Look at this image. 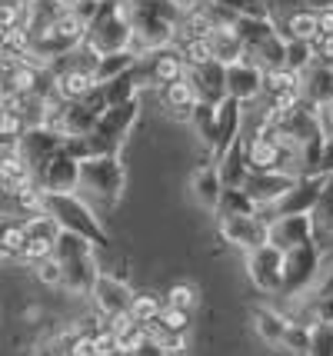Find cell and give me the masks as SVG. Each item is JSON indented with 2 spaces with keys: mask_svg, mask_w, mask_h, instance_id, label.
Returning a JSON list of instances; mask_svg holds the SVG:
<instances>
[{
  "mask_svg": "<svg viewBox=\"0 0 333 356\" xmlns=\"http://www.w3.org/2000/svg\"><path fill=\"white\" fill-rule=\"evenodd\" d=\"M130 47H133V27H130V10L124 7V0H100L94 20L87 24V33H83V50L100 60L107 54H120Z\"/></svg>",
  "mask_w": 333,
  "mask_h": 356,
  "instance_id": "6da1fadb",
  "label": "cell"
},
{
  "mask_svg": "<svg viewBox=\"0 0 333 356\" xmlns=\"http://www.w3.org/2000/svg\"><path fill=\"white\" fill-rule=\"evenodd\" d=\"M44 213L64 233L87 240L94 250H111V233L77 193H44Z\"/></svg>",
  "mask_w": 333,
  "mask_h": 356,
  "instance_id": "7a4b0ae2",
  "label": "cell"
},
{
  "mask_svg": "<svg viewBox=\"0 0 333 356\" xmlns=\"http://www.w3.org/2000/svg\"><path fill=\"white\" fill-rule=\"evenodd\" d=\"M54 257L60 264V290H67L70 296H90L97 283V273H100V264H97V250L80 240L74 233H64L57 236V247H54Z\"/></svg>",
  "mask_w": 333,
  "mask_h": 356,
  "instance_id": "3957f363",
  "label": "cell"
},
{
  "mask_svg": "<svg viewBox=\"0 0 333 356\" xmlns=\"http://www.w3.org/2000/svg\"><path fill=\"white\" fill-rule=\"evenodd\" d=\"M130 10V27H133V54H157L174 47L177 40V14H167L160 7H127Z\"/></svg>",
  "mask_w": 333,
  "mask_h": 356,
  "instance_id": "277c9868",
  "label": "cell"
},
{
  "mask_svg": "<svg viewBox=\"0 0 333 356\" xmlns=\"http://www.w3.org/2000/svg\"><path fill=\"white\" fill-rule=\"evenodd\" d=\"M124 184H127V170H124L120 154L90 156V160H83V163H80L77 190H83L87 197L107 203V207H113V203L124 197Z\"/></svg>",
  "mask_w": 333,
  "mask_h": 356,
  "instance_id": "5b68a950",
  "label": "cell"
},
{
  "mask_svg": "<svg viewBox=\"0 0 333 356\" xmlns=\"http://www.w3.org/2000/svg\"><path fill=\"white\" fill-rule=\"evenodd\" d=\"M320 266H323V253H320L317 240L284 253V290H280V293H284L286 300L307 296L320 277Z\"/></svg>",
  "mask_w": 333,
  "mask_h": 356,
  "instance_id": "8992f818",
  "label": "cell"
},
{
  "mask_svg": "<svg viewBox=\"0 0 333 356\" xmlns=\"http://www.w3.org/2000/svg\"><path fill=\"white\" fill-rule=\"evenodd\" d=\"M327 180H330V177H323V173L297 177V184L290 186V190H286L284 197L273 203L270 210H257V217H263L270 223V220H277V217H300V213H314V207H317Z\"/></svg>",
  "mask_w": 333,
  "mask_h": 356,
  "instance_id": "52a82bcc",
  "label": "cell"
},
{
  "mask_svg": "<svg viewBox=\"0 0 333 356\" xmlns=\"http://www.w3.org/2000/svg\"><path fill=\"white\" fill-rule=\"evenodd\" d=\"M217 230H220L223 243L250 253V250L267 243L270 223L263 217H257V213H230V217H217Z\"/></svg>",
  "mask_w": 333,
  "mask_h": 356,
  "instance_id": "ba28073f",
  "label": "cell"
},
{
  "mask_svg": "<svg viewBox=\"0 0 333 356\" xmlns=\"http://www.w3.org/2000/svg\"><path fill=\"white\" fill-rule=\"evenodd\" d=\"M247 273H250V283L263 293H280L284 290V253L277 247H257L247 253Z\"/></svg>",
  "mask_w": 333,
  "mask_h": 356,
  "instance_id": "9c48e42d",
  "label": "cell"
},
{
  "mask_svg": "<svg viewBox=\"0 0 333 356\" xmlns=\"http://www.w3.org/2000/svg\"><path fill=\"white\" fill-rule=\"evenodd\" d=\"M33 184L40 186L44 193H77V184H80V160L60 150V154H54L40 167V170L33 173Z\"/></svg>",
  "mask_w": 333,
  "mask_h": 356,
  "instance_id": "30bf717a",
  "label": "cell"
},
{
  "mask_svg": "<svg viewBox=\"0 0 333 356\" xmlns=\"http://www.w3.org/2000/svg\"><path fill=\"white\" fill-rule=\"evenodd\" d=\"M130 300H133V290L127 286V280L113 277V273H97V283L90 290V303L94 310L100 313V320H111V316H120V313L130 310Z\"/></svg>",
  "mask_w": 333,
  "mask_h": 356,
  "instance_id": "8fae6325",
  "label": "cell"
},
{
  "mask_svg": "<svg viewBox=\"0 0 333 356\" xmlns=\"http://www.w3.org/2000/svg\"><path fill=\"white\" fill-rule=\"evenodd\" d=\"M314 240H317V227H314V217H310V213L270 220L267 243L277 247L280 253H290V250L303 247V243H314Z\"/></svg>",
  "mask_w": 333,
  "mask_h": 356,
  "instance_id": "7c38bea8",
  "label": "cell"
},
{
  "mask_svg": "<svg viewBox=\"0 0 333 356\" xmlns=\"http://www.w3.org/2000/svg\"><path fill=\"white\" fill-rule=\"evenodd\" d=\"M60 150H64V137L54 134L50 127H31V130H24V137L17 140V154L24 156L31 173H37L50 156L60 154Z\"/></svg>",
  "mask_w": 333,
  "mask_h": 356,
  "instance_id": "4fadbf2b",
  "label": "cell"
},
{
  "mask_svg": "<svg viewBox=\"0 0 333 356\" xmlns=\"http://www.w3.org/2000/svg\"><path fill=\"white\" fill-rule=\"evenodd\" d=\"M227 97L237 104H250L263 97V70L250 60H234L227 63Z\"/></svg>",
  "mask_w": 333,
  "mask_h": 356,
  "instance_id": "5bb4252c",
  "label": "cell"
},
{
  "mask_svg": "<svg viewBox=\"0 0 333 356\" xmlns=\"http://www.w3.org/2000/svg\"><path fill=\"white\" fill-rule=\"evenodd\" d=\"M293 184H297V177H293V173H247V180H243V193L254 200L257 210H270V207L280 200Z\"/></svg>",
  "mask_w": 333,
  "mask_h": 356,
  "instance_id": "9a60e30c",
  "label": "cell"
},
{
  "mask_svg": "<svg viewBox=\"0 0 333 356\" xmlns=\"http://www.w3.org/2000/svg\"><path fill=\"white\" fill-rule=\"evenodd\" d=\"M64 14H70V0H24V20L20 27L37 40L40 33H47Z\"/></svg>",
  "mask_w": 333,
  "mask_h": 356,
  "instance_id": "2e32d148",
  "label": "cell"
},
{
  "mask_svg": "<svg viewBox=\"0 0 333 356\" xmlns=\"http://www.w3.org/2000/svg\"><path fill=\"white\" fill-rule=\"evenodd\" d=\"M187 77H190L193 90H197V97H200L204 104H220L223 97H227V67H223V63L206 60L204 67L187 70Z\"/></svg>",
  "mask_w": 333,
  "mask_h": 356,
  "instance_id": "e0dca14e",
  "label": "cell"
},
{
  "mask_svg": "<svg viewBox=\"0 0 333 356\" xmlns=\"http://www.w3.org/2000/svg\"><path fill=\"white\" fill-rule=\"evenodd\" d=\"M300 97L310 107H330L333 104V67L330 63H314L307 74H300Z\"/></svg>",
  "mask_w": 333,
  "mask_h": 356,
  "instance_id": "ac0fdd59",
  "label": "cell"
},
{
  "mask_svg": "<svg viewBox=\"0 0 333 356\" xmlns=\"http://www.w3.org/2000/svg\"><path fill=\"white\" fill-rule=\"evenodd\" d=\"M157 93H160V104H163V110H167L170 117H177V120H190L193 107L200 104V97H197V90H193L190 77L170 80V83H163Z\"/></svg>",
  "mask_w": 333,
  "mask_h": 356,
  "instance_id": "d6986e66",
  "label": "cell"
},
{
  "mask_svg": "<svg viewBox=\"0 0 333 356\" xmlns=\"http://www.w3.org/2000/svg\"><path fill=\"white\" fill-rule=\"evenodd\" d=\"M27 186H33V173L24 163V156L10 150V154H0V193L7 197H20Z\"/></svg>",
  "mask_w": 333,
  "mask_h": 356,
  "instance_id": "ffe728a7",
  "label": "cell"
},
{
  "mask_svg": "<svg viewBox=\"0 0 333 356\" xmlns=\"http://www.w3.org/2000/svg\"><path fill=\"white\" fill-rule=\"evenodd\" d=\"M273 24H277V31L284 33V40H307V44H314L320 33L317 14L310 7H297L290 14H280Z\"/></svg>",
  "mask_w": 333,
  "mask_h": 356,
  "instance_id": "44dd1931",
  "label": "cell"
},
{
  "mask_svg": "<svg viewBox=\"0 0 333 356\" xmlns=\"http://www.w3.org/2000/svg\"><path fill=\"white\" fill-rule=\"evenodd\" d=\"M284 57H286V40L284 33H270L263 44L250 47V50H243V60L257 63L260 70H277V67H284Z\"/></svg>",
  "mask_w": 333,
  "mask_h": 356,
  "instance_id": "7402d4cb",
  "label": "cell"
},
{
  "mask_svg": "<svg viewBox=\"0 0 333 356\" xmlns=\"http://www.w3.org/2000/svg\"><path fill=\"white\" fill-rule=\"evenodd\" d=\"M286 320L280 310H270V307H257L254 310V330H257V337L267 343V346H284V337H286Z\"/></svg>",
  "mask_w": 333,
  "mask_h": 356,
  "instance_id": "603a6c76",
  "label": "cell"
},
{
  "mask_svg": "<svg viewBox=\"0 0 333 356\" xmlns=\"http://www.w3.org/2000/svg\"><path fill=\"white\" fill-rule=\"evenodd\" d=\"M220 193H223V180H220L217 163H204L200 170L193 173V197L204 203V207H213V210H217Z\"/></svg>",
  "mask_w": 333,
  "mask_h": 356,
  "instance_id": "cb8c5ba5",
  "label": "cell"
},
{
  "mask_svg": "<svg viewBox=\"0 0 333 356\" xmlns=\"http://www.w3.org/2000/svg\"><path fill=\"white\" fill-rule=\"evenodd\" d=\"M206 44H210V57L217 63H234L243 57V40L237 37V31L234 27H223V31H213L210 37H206Z\"/></svg>",
  "mask_w": 333,
  "mask_h": 356,
  "instance_id": "d4e9b609",
  "label": "cell"
},
{
  "mask_svg": "<svg viewBox=\"0 0 333 356\" xmlns=\"http://www.w3.org/2000/svg\"><path fill=\"white\" fill-rule=\"evenodd\" d=\"M234 31L243 40V50H250V47L263 44L270 33H277V24H273V17H237Z\"/></svg>",
  "mask_w": 333,
  "mask_h": 356,
  "instance_id": "484cf974",
  "label": "cell"
},
{
  "mask_svg": "<svg viewBox=\"0 0 333 356\" xmlns=\"http://www.w3.org/2000/svg\"><path fill=\"white\" fill-rule=\"evenodd\" d=\"M127 313H130V320H133L137 326L157 323V316L163 313V296L154 293V290H140V293H133Z\"/></svg>",
  "mask_w": 333,
  "mask_h": 356,
  "instance_id": "4316f807",
  "label": "cell"
},
{
  "mask_svg": "<svg viewBox=\"0 0 333 356\" xmlns=\"http://www.w3.org/2000/svg\"><path fill=\"white\" fill-rule=\"evenodd\" d=\"M217 170H220V180L223 186H243V180H247V160H243V140H237L227 154H223V160L217 163Z\"/></svg>",
  "mask_w": 333,
  "mask_h": 356,
  "instance_id": "83f0119b",
  "label": "cell"
},
{
  "mask_svg": "<svg viewBox=\"0 0 333 356\" xmlns=\"http://www.w3.org/2000/svg\"><path fill=\"white\" fill-rule=\"evenodd\" d=\"M284 93H300V74L277 67V70H263V97H284Z\"/></svg>",
  "mask_w": 333,
  "mask_h": 356,
  "instance_id": "f1b7e54d",
  "label": "cell"
},
{
  "mask_svg": "<svg viewBox=\"0 0 333 356\" xmlns=\"http://www.w3.org/2000/svg\"><path fill=\"white\" fill-rule=\"evenodd\" d=\"M190 124L197 130V137L206 143V150H213V143H217V104H197L190 113Z\"/></svg>",
  "mask_w": 333,
  "mask_h": 356,
  "instance_id": "f546056e",
  "label": "cell"
},
{
  "mask_svg": "<svg viewBox=\"0 0 333 356\" xmlns=\"http://www.w3.org/2000/svg\"><path fill=\"white\" fill-rule=\"evenodd\" d=\"M133 60H137V54H133V50H120V54H107V57H100V60L94 63L97 83H107V80L127 74L130 67H133Z\"/></svg>",
  "mask_w": 333,
  "mask_h": 356,
  "instance_id": "4dcf8cb0",
  "label": "cell"
},
{
  "mask_svg": "<svg viewBox=\"0 0 333 356\" xmlns=\"http://www.w3.org/2000/svg\"><path fill=\"white\" fill-rule=\"evenodd\" d=\"M104 87V100H107V107H120V104H130V100H137V80L133 74H120V77L107 80V83H100Z\"/></svg>",
  "mask_w": 333,
  "mask_h": 356,
  "instance_id": "1f68e13d",
  "label": "cell"
},
{
  "mask_svg": "<svg viewBox=\"0 0 333 356\" xmlns=\"http://www.w3.org/2000/svg\"><path fill=\"white\" fill-rule=\"evenodd\" d=\"M314 63H317L314 44H307V40H286V57H284L286 70H293V74H307Z\"/></svg>",
  "mask_w": 333,
  "mask_h": 356,
  "instance_id": "d6a6232c",
  "label": "cell"
},
{
  "mask_svg": "<svg viewBox=\"0 0 333 356\" xmlns=\"http://www.w3.org/2000/svg\"><path fill=\"white\" fill-rule=\"evenodd\" d=\"M230 213H257L254 200L243 193V186H223L220 203H217V217H230Z\"/></svg>",
  "mask_w": 333,
  "mask_h": 356,
  "instance_id": "836d02e7",
  "label": "cell"
},
{
  "mask_svg": "<svg viewBox=\"0 0 333 356\" xmlns=\"http://www.w3.org/2000/svg\"><path fill=\"white\" fill-rule=\"evenodd\" d=\"M177 50H180V57L187 63V70L193 67H204L206 60H213L210 57V44H206V37H190V40H177Z\"/></svg>",
  "mask_w": 333,
  "mask_h": 356,
  "instance_id": "e575fe53",
  "label": "cell"
},
{
  "mask_svg": "<svg viewBox=\"0 0 333 356\" xmlns=\"http://www.w3.org/2000/svg\"><path fill=\"white\" fill-rule=\"evenodd\" d=\"M314 227H317V233H333V186L330 180H327V186H323V193H320L317 207H314Z\"/></svg>",
  "mask_w": 333,
  "mask_h": 356,
  "instance_id": "d590c367",
  "label": "cell"
},
{
  "mask_svg": "<svg viewBox=\"0 0 333 356\" xmlns=\"http://www.w3.org/2000/svg\"><path fill=\"white\" fill-rule=\"evenodd\" d=\"M163 307L190 313L193 307H197V286H190V283H174V286L167 290V296H163Z\"/></svg>",
  "mask_w": 333,
  "mask_h": 356,
  "instance_id": "8d00e7d4",
  "label": "cell"
},
{
  "mask_svg": "<svg viewBox=\"0 0 333 356\" xmlns=\"http://www.w3.org/2000/svg\"><path fill=\"white\" fill-rule=\"evenodd\" d=\"M284 350H286L290 356H307V353H310V326H303V323H286Z\"/></svg>",
  "mask_w": 333,
  "mask_h": 356,
  "instance_id": "74e56055",
  "label": "cell"
},
{
  "mask_svg": "<svg viewBox=\"0 0 333 356\" xmlns=\"http://www.w3.org/2000/svg\"><path fill=\"white\" fill-rule=\"evenodd\" d=\"M210 3H217V7H223V10H230L234 17H270L263 0H210Z\"/></svg>",
  "mask_w": 333,
  "mask_h": 356,
  "instance_id": "f35d334b",
  "label": "cell"
},
{
  "mask_svg": "<svg viewBox=\"0 0 333 356\" xmlns=\"http://www.w3.org/2000/svg\"><path fill=\"white\" fill-rule=\"evenodd\" d=\"M307 356H333V323L310 326V353Z\"/></svg>",
  "mask_w": 333,
  "mask_h": 356,
  "instance_id": "ab89813d",
  "label": "cell"
},
{
  "mask_svg": "<svg viewBox=\"0 0 333 356\" xmlns=\"http://www.w3.org/2000/svg\"><path fill=\"white\" fill-rule=\"evenodd\" d=\"M0 50H7V54H14V57H27V54H31V33L24 31V27H10V31H3Z\"/></svg>",
  "mask_w": 333,
  "mask_h": 356,
  "instance_id": "60d3db41",
  "label": "cell"
},
{
  "mask_svg": "<svg viewBox=\"0 0 333 356\" xmlns=\"http://www.w3.org/2000/svg\"><path fill=\"white\" fill-rule=\"evenodd\" d=\"M157 326L163 330V333H187V330H190V313L163 307V313L157 316Z\"/></svg>",
  "mask_w": 333,
  "mask_h": 356,
  "instance_id": "b9f144b4",
  "label": "cell"
},
{
  "mask_svg": "<svg viewBox=\"0 0 333 356\" xmlns=\"http://www.w3.org/2000/svg\"><path fill=\"white\" fill-rule=\"evenodd\" d=\"M33 277H37V283H44V286H60V280H64V273H60V264H57V257H47V260H40V264H33Z\"/></svg>",
  "mask_w": 333,
  "mask_h": 356,
  "instance_id": "7bdbcfd3",
  "label": "cell"
},
{
  "mask_svg": "<svg viewBox=\"0 0 333 356\" xmlns=\"http://www.w3.org/2000/svg\"><path fill=\"white\" fill-rule=\"evenodd\" d=\"M94 356H120V343H117V337L107 330V323L94 333Z\"/></svg>",
  "mask_w": 333,
  "mask_h": 356,
  "instance_id": "ee69618b",
  "label": "cell"
},
{
  "mask_svg": "<svg viewBox=\"0 0 333 356\" xmlns=\"http://www.w3.org/2000/svg\"><path fill=\"white\" fill-rule=\"evenodd\" d=\"M24 20V3L20 0H7L0 7V31H10V27H20Z\"/></svg>",
  "mask_w": 333,
  "mask_h": 356,
  "instance_id": "f6af8a7d",
  "label": "cell"
},
{
  "mask_svg": "<svg viewBox=\"0 0 333 356\" xmlns=\"http://www.w3.org/2000/svg\"><path fill=\"white\" fill-rule=\"evenodd\" d=\"M310 296H333V260L320 266V277H317V283H314Z\"/></svg>",
  "mask_w": 333,
  "mask_h": 356,
  "instance_id": "bcb514c9",
  "label": "cell"
},
{
  "mask_svg": "<svg viewBox=\"0 0 333 356\" xmlns=\"http://www.w3.org/2000/svg\"><path fill=\"white\" fill-rule=\"evenodd\" d=\"M124 7H160V10H167V14H184V7L177 3V0H124Z\"/></svg>",
  "mask_w": 333,
  "mask_h": 356,
  "instance_id": "7dc6e473",
  "label": "cell"
},
{
  "mask_svg": "<svg viewBox=\"0 0 333 356\" xmlns=\"http://www.w3.org/2000/svg\"><path fill=\"white\" fill-rule=\"evenodd\" d=\"M130 356H167V350H163L157 340H143Z\"/></svg>",
  "mask_w": 333,
  "mask_h": 356,
  "instance_id": "c3c4849f",
  "label": "cell"
},
{
  "mask_svg": "<svg viewBox=\"0 0 333 356\" xmlns=\"http://www.w3.org/2000/svg\"><path fill=\"white\" fill-rule=\"evenodd\" d=\"M320 173H323V177H330V173H333V137L327 140V147H323V160H320Z\"/></svg>",
  "mask_w": 333,
  "mask_h": 356,
  "instance_id": "681fc988",
  "label": "cell"
},
{
  "mask_svg": "<svg viewBox=\"0 0 333 356\" xmlns=\"http://www.w3.org/2000/svg\"><path fill=\"white\" fill-rule=\"evenodd\" d=\"M303 7H310L314 14H323V10H333V0H303Z\"/></svg>",
  "mask_w": 333,
  "mask_h": 356,
  "instance_id": "f907efd6",
  "label": "cell"
},
{
  "mask_svg": "<svg viewBox=\"0 0 333 356\" xmlns=\"http://www.w3.org/2000/svg\"><path fill=\"white\" fill-rule=\"evenodd\" d=\"M317 24H320V33H333V10L317 14Z\"/></svg>",
  "mask_w": 333,
  "mask_h": 356,
  "instance_id": "816d5d0a",
  "label": "cell"
},
{
  "mask_svg": "<svg viewBox=\"0 0 333 356\" xmlns=\"http://www.w3.org/2000/svg\"><path fill=\"white\" fill-rule=\"evenodd\" d=\"M33 356H54V353H50V346L44 343V346H37V350H33Z\"/></svg>",
  "mask_w": 333,
  "mask_h": 356,
  "instance_id": "f5cc1de1",
  "label": "cell"
},
{
  "mask_svg": "<svg viewBox=\"0 0 333 356\" xmlns=\"http://www.w3.org/2000/svg\"><path fill=\"white\" fill-rule=\"evenodd\" d=\"M3 260H7V257H3V253H0V264H3Z\"/></svg>",
  "mask_w": 333,
  "mask_h": 356,
  "instance_id": "db71d44e",
  "label": "cell"
},
{
  "mask_svg": "<svg viewBox=\"0 0 333 356\" xmlns=\"http://www.w3.org/2000/svg\"><path fill=\"white\" fill-rule=\"evenodd\" d=\"M330 186H333V173H330Z\"/></svg>",
  "mask_w": 333,
  "mask_h": 356,
  "instance_id": "11a10c76",
  "label": "cell"
},
{
  "mask_svg": "<svg viewBox=\"0 0 333 356\" xmlns=\"http://www.w3.org/2000/svg\"><path fill=\"white\" fill-rule=\"evenodd\" d=\"M3 3H7V0H0V7H3Z\"/></svg>",
  "mask_w": 333,
  "mask_h": 356,
  "instance_id": "9f6ffc18",
  "label": "cell"
},
{
  "mask_svg": "<svg viewBox=\"0 0 333 356\" xmlns=\"http://www.w3.org/2000/svg\"><path fill=\"white\" fill-rule=\"evenodd\" d=\"M0 40H3V31H0Z\"/></svg>",
  "mask_w": 333,
  "mask_h": 356,
  "instance_id": "6f0895ef",
  "label": "cell"
},
{
  "mask_svg": "<svg viewBox=\"0 0 333 356\" xmlns=\"http://www.w3.org/2000/svg\"><path fill=\"white\" fill-rule=\"evenodd\" d=\"M20 3H24V0H20Z\"/></svg>",
  "mask_w": 333,
  "mask_h": 356,
  "instance_id": "680465c9",
  "label": "cell"
},
{
  "mask_svg": "<svg viewBox=\"0 0 333 356\" xmlns=\"http://www.w3.org/2000/svg\"><path fill=\"white\" fill-rule=\"evenodd\" d=\"M263 3H267V0H263Z\"/></svg>",
  "mask_w": 333,
  "mask_h": 356,
  "instance_id": "91938a15",
  "label": "cell"
}]
</instances>
